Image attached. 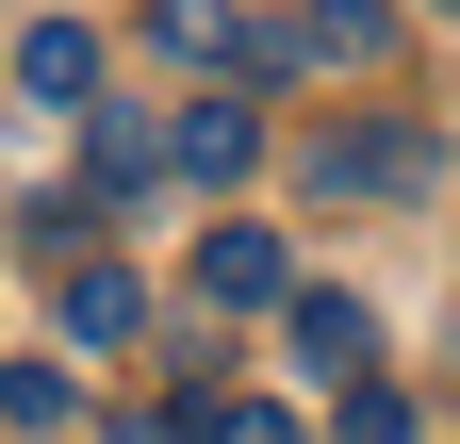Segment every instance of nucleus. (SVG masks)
Segmentation results:
<instances>
[{"label":"nucleus","mask_w":460,"mask_h":444,"mask_svg":"<svg viewBox=\"0 0 460 444\" xmlns=\"http://www.w3.org/2000/svg\"><path fill=\"white\" fill-rule=\"evenodd\" d=\"M66 412H83V378H66V362H0V428H17V444H33V428H66Z\"/></svg>","instance_id":"nucleus-10"},{"label":"nucleus","mask_w":460,"mask_h":444,"mask_svg":"<svg viewBox=\"0 0 460 444\" xmlns=\"http://www.w3.org/2000/svg\"><path fill=\"white\" fill-rule=\"evenodd\" d=\"M394 0H296V33H263V67H378Z\"/></svg>","instance_id":"nucleus-2"},{"label":"nucleus","mask_w":460,"mask_h":444,"mask_svg":"<svg viewBox=\"0 0 460 444\" xmlns=\"http://www.w3.org/2000/svg\"><path fill=\"white\" fill-rule=\"evenodd\" d=\"M148 329V280L132 263H66V346H132Z\"/></svg>","instance_id":"nucleus-7"},{"label":"nucleus","mask_w":460,"mask_h":444,"mask_svg":"<svg viewBox=\"0 0 460 444\" xmlns=\"http://www.w3.org/2000/svg\"><path fill=\"white\" fill-rule=\"evenodd\" d=\"M181 412H198V444H313L279 395H181Z\"/></svg>","instance_id":"nucleus-11"},{"label":"nucleus","mask_w":460,"mask_h":444,"mask_svg":"<svg viewBox=\"0 0 460 444\" xmlns=\"http://www.w3.org/2000/svg\"><path fill=\"white\" fill-rule=\"evenodd\" d=\"M279 297H296L279 231H198V313H279Z\"/></svg>","instance_id":"nucleus-3"},{"label":"nucleus","mask_w":460,"mask_h":444,"mask_svg":"<svg viewBox=\"0 0 460 444\" xmlns=\"http://www.w3.org/2000/svg\"><path fill=\"white\" fill-rule=\"evenodd\" d=\"M148 33L181 49V67H263V33L230 17V0H148Z\"/></svg>","instance_id":"nucleus-9"},{"label":"nucleus","mask_w":460,"mask_h":444,"mask_svg":"<svg viewBox=\"0 0 460 444\" xmlns=\"http://www.w3.org/2000/svg\"><path fill=\"white\" fill-rule=\"evenodd\" d=\"M279 346H296V362H362V297H345V280H296V297H279Z\"/></svg>","instance_id":"nucleus-8"},{"label":"nucleus","mask_w":460,"mask_h":444,"mask_svg":"<svg viewBox=\"0 0 460 444\" xmlns=\"http://www.w3.org/2000/svg\"><path fill=\"white\" fill-rule=\"evenodd\" d=\"M164 164H181V182H247V164H263V116H247V99H181Z\"/></svg>","instance_id":"nucleus-5"},{"label":"nucleus","mask_w":460,"mask_h":444,"mask_svg":"<svg viewBox=\"0 0 460 444\" xmlns=\"http://www.w3.org/2000/svg\"><path fill=\"white\" fill-rule=\"evenodd\" d=\"M428 17H460V0H428Z\"/></svg>","instance_id":"nucleus-13"},{"label":"nucleus","mask_w":460,"mask_h":444,"mask_svg":"<svg viewBox=\"0 0 460 444\" xmlns=\"http://www.w3.org/2000/svg\"><path fill=\"white\" fill-rule=\"evenodd\" d=\"M329 428H345V444H411V395H394V378H345Z\"/></svg>","instance_id":"nucleus-12"},{"label":"nucleus","mask_w":460,"mask_h":444,"mask_svg":"<svg viewBox=\"0 0 460 444\" xmlns=\"http://www.w3.org/2000/svg\"><path fill=\"white\" fill-rule=\"evenodd\" d=\"M17 99H49V116H99V33H83V17H33V33H17Z\"/></svg>","instance_id":"nucleus-4"},{"label":"nucleus","mask_w":460,"mask_h":444,"mask_svg":"<svg viewBox=\"0 0 460 444\" xmlns=\"http://www.w3.org/2000/svg\"><path fill=\"white\" fill-rule=\"evenodd\" d=\"M411 182H428V132H394V116H362V132L313 148V198H411Z\"/></svg>","instance_id":"nucleus-1"},{"label":"nucleus","mask_w":460,"mask_h":444,"mask_svg":"<svg viewBox=\"0 0 460 444\" xmlns=\"http://www.w3.org/2000/svg\"><path fill=\"white\" fill-rule=\"evenodd\" d=\"M83 182H99V198H148V182H164V132L132 116V99H99V116H83Z\"/></svg>","instance_id":"nucleus-6"}]
</instances>
